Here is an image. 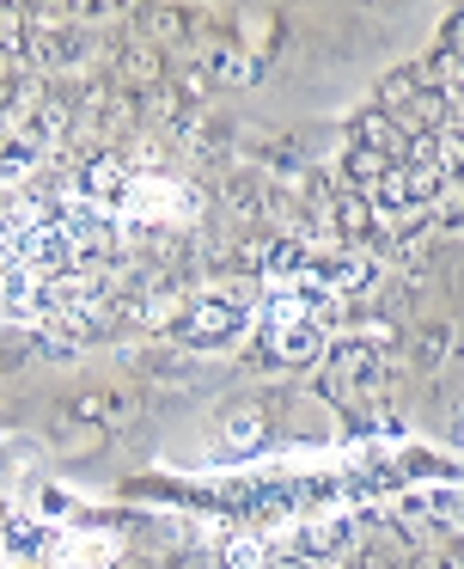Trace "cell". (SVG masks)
I'll return each instance as SVG.
<instances>
[{"instance_id":"10","label":"cell","mask_w":464,"mask_h":569,"mask_svg":"<svg viewBox=\"0 0 464 569\" xmlns=\"http://www.w3.org/2000/svg\"><path fill=\"white\" fill-rule=\"evenodd\" d=\"M391 166H397V160H391V153H373V148H349V178H354V184H385V172H391Z\"/></svg>"},{"instance_id":"16","label":"cell","mask_w":464,"mask_h":569,"mask_svg":"<svg viewBox=\"0 0 464 569\" xmlns=\"http://www.w3.org/2000/svg\"><path fill=\"white\" fill-rule=\"evenodd\" d=\"M226 563H232V569H251V563H263V545H232V551H226Z\"/></svg>"},{"instance_id":"2","label":"cell","mask_w":464,"mask_h":569,"mask_svg":"<svg viewBox=\"0 0 464 569\" xmlns=\"http://www.w3.org/2000/svg\"><path fill=\"white\" fill-rule=\"evenodd\" d=\"M239 307L232 300H195L190 312L178 319V337L183 343H202V349H220V343H232L239 337Z\"/></svg>"},{"instance_id":"17","label":"cell","mask_w":464,"mask_h":569,"mask_svg":"<svg viewBox=\"0 0 464 569\" xmlns=\"http://www.w3.org/2000/svg\"><path fill=\"white\" fill-rule=\"evenodd\" d=\"M269 569H305V563H300V557H281V563H269Z\"/></svg>"},{"instance_id":"13","label":"cell","mask_w":464,"mask_h":569,"mask_svg":"<svg viewBox=\"0 0 464 569\" xmlns=\"http://www.w3.org/2000/svg\"><path fill=\"white\" fill-rule=\"evenodd\" d=\"M434 214H440V227H458L464 221V178H446V184H440Z\"/></svg>"},{"instance_id":"4","label":"cell","mask_w":464,"mask_h":569,"mask_svg":"<svg viewBox=\"0 0 464 569\" xmlns=\"http://www.w3.org/2000/svg\"><path fill=\"white\" fill-rule=\"evenodd\" d=\"M80 197H92V202H117V197H129V166L117 160V153H98V160H85V172H80Z\"/></svg>"},{"instance_id":"11","label":"cell","mask_w":464,"mask_h":569,"mask_svg":"<svg viewBox=\"0 0 464 569\" xmlns=\"http://www.w3.org/2000/svg\"><path fill=\"white\" fill-rule=\"evenodd\" d=\"M366 227H373V202L349 190V197L336 202V233H342V239H366Z\"/></svg>"},{"instance_id":"5","label":"cell","mask_w":464,"mask_h":569,"mask_svg":"<svg viewBox=\"0 0 464 569\" xmlns=\"http://www.w3.org/2000/svg\"><path fill=\"white\" fill-rule=\"evenodd\" d=\"M195 62H202V74H208V80H232V87H244V80H256V68L244 62V56L232 50L226 38H208Z\"/></svg>"},{"instance_id":"7","label":"cell","mask_w":464,"mask_h":569,"mask_svg":"<svg viewBox=\"0 0 464 569\" xmlns=\"http://www.w3.org/2000/svg\"><path fill=\"white\" fill-rule=\"evenodd\" d=\"M354 148H373V153H403V136L391 129L385 111H366L361 123H354Z\"/></svg>"},{"instance_id":"1","label":"cell","mask_w":464,"mask_h":569,"mask_svg":"<svg viewBox=\"0 0 464 569\" xmlns=\"http://www.w3.org/2000/svg\"><path fill=\"white\" fill-rule=\"evenodd\" d=\"M317 319H324V312H317L305 295H275V300H269V312H263V349H269V361L305 368V361L324 349Z\"/></svg>"},{"instance_id":"3","label":"cell","mask_w":464,"mask_h":569,"mask_svg":"<svg viewBox=\"0 0 464 569\" xmlns=\"http://www.w3.org/2000/svg\"><path fill=\"white\" fill-rule=\"evenodd\" d=\"M440 184H446L440 172H422V166H391L385 184H379L373 197H379V209H410V202H434Z\"/></svg>"},{"instance_id":"6","label":"cell","mask_w":464,"mask_h":569,"mask_svg":"<svg viewBox=\"0 0 464 569\" xmlns=\"http://www.w3.org/2000/svg\"><path fill=\"white\" fill-rule=\"evenodd\" d=\"M349 532H354V520H312V527L300 532V551L305 557H330V551L349 545Z\"/></svg>"},{"instance_id":"9","label":"cell","mask_w":464,"mask_h":569,"mask_svg":"<svg viewBox=\"0 0 464 569\" xmlns=\"http://www.w3.org/2000/svg\"><path fill=\"white\" fill-rule=\"evenodd\" d=\"M330 368H336L342 386H349V380H373L379 361H373V349H366V343H336V349H330Z\"/></svg>"},{"instance_id":"8","label":"cell","mask_w":464,"mask_h":569,"mask_svg":"<svg viewBox=\"0 0 464 569\" xmlns=\"http://www.w3.org/2000/svg\"><path fill=\"white\" fill-rule=\"evenodd\" d=\"M422 92V68H397V74L379 87V111L385 117H397V111H410V99Z\"/></svg>"},{"instance_id":"12","label":"cell","mask_w":464,"mask_h":569,"mask_svg":"<svg viewBox=\"0 0 464 569\" xmlns=\"http://www.w3.org/2000/svg\"><path fill=\"white\" fill-rule=\"evenodd\" d=\"M317 276H324L330 288H366V276H373V263H366V258H330Z\"/></svg>"},{"instance_id":"15","label":"cell","mask_w":464,"mask_h":569,"mask_svg":"<svg viewBox=\"0 0 464 569\" xmlns=\"http://www.w3.org/2000/svg\"><path fill=\"white\" fill-rule=\"evenodd\" d=\"M440 178H464V129H446L440 136Z\"/></svg>"},{"instance_id":"14","label":"cell","mask_w":464,"mask_h":569,"mask_svg":"<svg viewBox=\"0 0 464 569\" xmlns=\"http://www.w3.org/2000/svg\"><path fill=\"white\" fill-rule=\"evenodd\" d=\"M251 441H263V410H232V429H226V447H251Z\"/></svg>"}]
</instances>
